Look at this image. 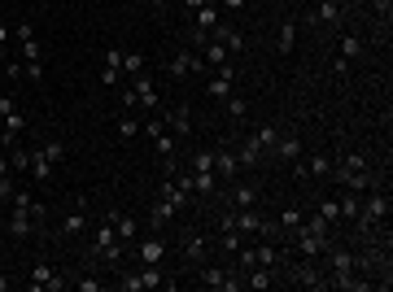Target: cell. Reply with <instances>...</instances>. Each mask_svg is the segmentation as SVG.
<instances>
[{
    "label": "cell",
    "mask_w": 393,
    "mask_h": 292,
    "mask_svg": "<svg viewBox=\"0 0 393 292\" xmlns=\"http://www.w3.org/2000/svg\"><path fill=\"white\" fill-rule=\"evenodd\" d=\"M92 257L96 262H105V267H110V271H123V253H127V245L118 240V231H114V223L110 218H101L96 223V231H92Z\"/></svg>",
    "instance_id": "6da1fadb"
},
{
    "label": "cell",
    "mask_w": 393,
    "mask_h": 292,
    "mask_svg": "<svg viewBox=\"0 0 393 292\" xmlns=\"http://www.w3.org/2000/svg\"><path fill=\"white\" fill-rule=\"evenodd\" d=\"M197 288H205V292H241L245 284H241V271L201 262V267H197Z\"/></svg>",
    "instance_id": "7a4b0ae2"
},
{
    "label": "cell",
    "mask_w": 393,
    "mask_h": 292,
    "mask_svg": "<svg viewBox=\"0 0 393 292\" xmlns=\"http://www.w3.org/2000/svg\"><path fill=\"white\" fill-rule=\"evenodd\" d=\"M210 253H215V240H210V231H183L179 235V257L183 267H201V262H210Z\"/></svg>",
    "instance_id": "3957f363"
},
{
    "label": "cell",
    "mask_w": 393,
    "mask_h": 292,
    "mask_svg": "<svg viewBox=\"0 0 393 292\" xmlns=\"http://www.w3.org/2000/svg\"><path fill=\"white\" fill-rule=\"evenodd\" d=\"M123 292H149V288H171V279L162 275V267H140V271H118V284Z\"/></svg>",
    "instance_id": "277c9868"
},
{
    "label": "cell",
    "mask_w": 393,
    "mask_h": 292,
    "mask_svg": "<svg viewBox=\"0 0 393 292\" xmlns=\"http://www.w3.org/2000/svg\"><path fill=\"white\" fill-rule=\"evenodd\" d=\"M166 70H171V78H193V74H201V70H205V57H201V48H193V44L175 48L171 57H166Z\"/></svg>",
    "instance_id": "5b68a950"
},
{
    "label": "cell",
    "mask_w": 393,
    "mask_h": 292,
    "mask_svg": "<svg viewBox=\"0 0 393 292\" xmlns=\"http://www.w3.org/2000/svg\"><path fill=\"white\" fill-rule=\"evenodd\" d=\"M26 288H31V292H66V288H70V275L57 271V267H48V262H35Z\"/></svg>",
    "instance_id": "8992f818"
},
{
    "label": "cell",
    "mask_w": 393,
    "mask_h": 292,
    "mask_svg": "<svg viewBox=\"0 0 393 292\" xmlns=\"http://www.w3.org/2000/svg\"><path fill=\"white\" fill-rule=\"evenodd\" d=\"M219 201H223V205H232V209H254V205H262V188L241 175V179H232V192H227V197H219Z\"/></svg>",
    "instance_id": "52a82bcc"
},
{
    "label": "cell",
    "mask_w": 393,
    "mask_h": 292,
    "mask_svg": "<svg viewBox=\"0 0 393 292\" xmlns=\"http://www.w3.org/2000/svg\"><path fill=\"white\" fill-rule=\"evenodd\" d=\"M310 26H328V31H341V22H346V0H319L310 13H306Z\"/></svg>",
    "instance_id": "ba28073f"
},
{
    "label": "cell",
    "mask_w": 393,
    "mask_h": 292,
    "mask_svg": "<svg viewBox=\"0 0 393 292\" xmlns=\"http://www.w3.org/2000/svg\"><path fill=\"white\" fill-rule=\"evenodd\" d=\"M131 92H136V105H140V110H153V114H162V92H157V83L149 78V70L131 74Z\"/></svg>",
    "instance_id": "9c48e42d"
},
{
    "label": "cell",
    "mask_w": 393,
    "mask_h": 292,
    "mask_svg": "<svg viewBox=\"0 0 393 292\" xmlns=\"http://www.w3.org/2000/svg\"><path fill=\"white\" fill-rule=\"evenodd\" d=\"M13 35H18V48H22V62H26V66H44V44H40V35L31 31V26L18 22Z\"/></svg>",
    "instance_id": "30bf717a"
},
{
    "label": "cell",
    "mask_w": 393,
    "mask_h": 292,
    "mask_svg": "<svg viewBox=\"0 0 393 292\" xmlns=\"http://www.w3.org/2000/svg\"><path fill=\"white\" fill-rule=\"evenodd\" d=\"M136 249V257H140V267H162L166 262V240H162V231H153V235H144V240H136L131 245Z\"/></svg>",
    "instance_id": "8fae6325"
},
{
    "label": "cell",
    "mask_w": 393,
    "mask_h": 292,
    "mask_svg": "<svg viewBox=\"0 0 393 292\" xmlns=\"http://www.w3.org/2000/svg\"><path fill=\"white\" fill-rule=\"evenodd\" d=\"M62 235L70 245H84L88 240V209H84V201H74V209L62 218Z\"/></svg>",
    "instance_id": "7c38bea8"
},
{
    "label": "cell",
    "mask_w": 393,
    "mask_h": 292,
    "mask_svg": "<svg viewBox=\"0 0 393 292\" xmlns=\"http://www.w3.org/2000/svg\"><path fill=\"white\" fill-rule=\"evenodd\" d=\"M162 122L175 140H188L193 136V110L188 105H171V110H162Z\"/></svg>",
    "instance_id": "4fadbf2b"
},
{
    "label": "cell",
    "mask_w": 393,
    "mask_h": 292,
    "mask_svg": "<svg viewBox=\"0 0 393 292\" xmlns=\"http://www.w3.org/2000/svg\"><path fill=\"white\" fill-rule=\"evenodd\" d=\"M0 131H5V136H18V140H22V131H26V114L18 110L13 96H0Z\"/></svg>",
    "instance_id": "5bb4252c"
},
{
    "label": "cell",
    "mask_w": 393,
    "mask_h": 292,
    "mask_svg": "<svg viewBox=\"0 0 393 292\" xmlns=\"http://www.w3.org/2000/svg\"><path fill=\"white\" fill-rule=\"evenodd\" d=\"M302 153H306V144H302V136H297V131H280V140H275V148H271V157H275V162L293 166Z\"/></svg>",
    "instance_id": "9a60e30c"
},
{
    "label": "cell",
    "mask_w": 393,
    "mask_h": 292,
    "mask_svg": "<svg viewBox=\"0 0 393 292\" xmlns=\"http://www.w3.org/2000/svg\"><path fill=\"white\" fill-rule=\"evenodd\" d=\"M105 218H110V223H114V231H118V240H123L127 249H131V245H136V240H140V223H136V218H131V214H127V209H105Z\"/></svg>",
    "instance_id": "2e32d148"
},
{
    "label": "cell",
    "mask_w": 393,
    "mask_h": 292,
    "mask_svg": "<svg viewBox=\"0 0 393 292\" xmlns=\"http://www.w3.org/2000/svg\"><path fill=\"white\" fill-rule=\"evenodd\" d=\"M262 223H267V214H262V209L254 205V209H236V218H232V227L245 235V240H258L262 235Z\"/></svg>",
    "instance_id": "e0dca14e"
},
{
    "label": "cell",
    "mask_w": 393,
    "mask_h": 292,
    "mask_svg": "<svg viewBox=\"0 0 393 292\" xmlns=\"http://www.w3.org/2000/svg\"><path fill=\"white\" fill-rule=\"evenodd\" d=\"M232 153H236V162H241V175H245V170H258V166H267V153H262L249 136H245V140H236V144H232Z\"/></svg>",
    "instance_id": "ac0fdd59"
},
{
    "label": "cell",
    "mask_w": 393,
    "mask_h": 292,
    "mask_svg": "<svg viewBox=\"0 0 393 292\" xmlns=\"http://www.w3.org/2000/svg\"><path fill=\"white\" fill-rule=\"evenodd\" d=\"M215 175H219V179H227V183H232V179H241V162H236V153H232V140L215 148Z\"/></svg>",
    "instance_id": "d6986e66"
},
{
    "label": "cell",
    "mask_w": 393,
    "mask_h": 292,
    "mask_svg": "<svg viewBox=\"0 0 393 292\" xmlns=\"http://www.w3.org/2000/svg\"><path fill=\"white\" fill-rule=\"evenodd\" d=\"M175 218H179V209H175L166 197H157V201L149 205V227H153V231H166Z\"/></svg>",
    "instance_id": "ffe728a7"
},
{
    "label": "cell",
    "mask_w": 393,
    "mask_h": 292,
    "mask_svg": "<svg viewBox=\"0 0 393 292\" xmlns=\"http://www.w3.org/2000/svg\"><path fill=\"white\" fill-rule=\"evenodd\" d=\"M26 153H31V166H26V170H31V179L40 183V188H48V183H52V170H57V166H52L48 162V153L35 144V148H26Z\"/></svg>",
    "instance_id": "44dd1931"
},
{
    "label": "cell",
    "mask_w": 393,
    "mask_h": 292,
    "mask_svg": "<svg viewBox=\"0 0 393 292\" xmlns=\"http://www.w3.org/2000/svg\"><path fill=\"white\" fill-rule=\"evenodd\" d=\"M157 197H166V201H171V205L179 209V214H183V209H193V201H197V197H193L188 188H179V183H175L171 175L162 179V188H157Z\"/></svg>",
    "instance_id": "7402d4cb"
},
{
    "label": "cell",
    "mask_w": 393,
    "mask_h": 292,
    "mask_svg": "<svg viewBox=\"0 0 393 292\" xmlns=\"http://www.w3.org/2000/svg\"><path fill=\"white\" fill-rule=\"evenodd\" d=\"M219 22H223V9L215 5V0H210V5H201V9L193 13V31H201V35L210 40V31H215Z\"/></svg>",
    "instance_id": "603a6c76"
},
{
    "label": "cell",
    "mask_w": 393,
    "mask_h": 292,
    "mask_svg": "<svg viewBox=\"0 0 393 292\" xmlns=\"http://www.w3.org/2000/svg\"><path fill=\"white\" fill-rule=\"evenodd\" d=\"M297 18H288V22H280V31H275V52L280 57H293V48H297Z\"/></svg>",
    "instance_id": "cb8c5ba5"
},
{
    "label": "cell",
    "mask_w": 393,
    "mask_h": 292,
    "mask_svg": "<svg viewBox=\"0 0 393 292\" xmlns=\"http://www.w3.org/2000/svg\"><path fill=\"white\" fill-rule=\"evenodd\" d=\"M241 284H245V288H254V292H267V288H275L280 279H275V271H271V267H249V271L241 275Z\"/></svg>",
    "instance_id": "d4e9b609"
},
{
    "label": "cell",
    "mask_w": 393,
    "mask_h": 292,
    "mask_svg": "<svg viewBox=\"0 0 393 292\" xmlns=\"http://www.w3.org/2000/svg\"><path fill=\"white\" fill-rule=\"evenodd\" d=\"M249 140L267 153V162H271V148H275V140H280V127H275V122H258V127L249 131Z\"/></svg>",
    "instance_id": "484cf974"
},
{
    "label": "cell",
    "mask_w": 393,
    "mask_h": 292,
    "mask_svg": "<svg viewBox=\"0 0 393 292\" xmlns=\"http://www.w3.org/2000/svg\"><path fill=\"white\" fill-rule=\"evenodd\" d=\"M201 57H205V70H223V66H232V52H227L219 40H205V44H201Z\"/></svg>",
    "instance_id": "4316f807"
},
{
    "label": "cell",
    "mask_w": 393,
    "mask_h": 292,
    "mask_svg": "<svg viewBox=\"0 0 393 292\" xmlns=\"http://www.w3.org/2000/svg\"><path fill=\"white\" fill-rule=\"evenodd\" d=\"M336 57L341 62H363L367 57V44H363V35H341V44H336Z\"/></svg>",
    "instance_id": "83f0119b"
},
{
    "label": "cell",
    "mask_w": 393,
    "mask_h": 292,
    "mask_svg": "<svg viewBox=\"0 0 393 292\" xmlns=\"http://www.w3.org/2000/svg\"><path fill=\"white\" fill-rule=\"evenodd\" d=\"M302 162H306V183L332 175V157H328V153H302Z\"/></svg>",
    "instance_id": "f1b7e54d"
},
{
    "label": "cell",
    "mask_w": 393,
    "mask_h": 292,
    "mask_svg": "<svg viewBox=\"0 0 393 292\" xmlns=\"http://www.w3.org/2000/svg\"><path fill=\"white\" fill-rule=\"evenodd\" d=\"M210 40H219V44H223L227 52H241V48H245V35H241V31H236V26H232V22H219V26H215V31H210Z\"/></svg>",
    "instance_id": "f546056e"
},
{
    "label": "cell",
    "mask_w": 393,
    "mask_h": 292,
    "mask_svg": "<svg viewBox=\"0 0 393 292\" xmlns=\"http://www.w3.org/2000/svg\"><path fill=\"white\" fill-rule=\"evenodd\" d=\"M205 96H210V100H232V96H236V78L210 74V78H205Z\"/></svg>",
    "instance_id": "4dcf8cb0"
},
{
    "label": "cell",
    "mask_w": 393,
    "mask_h": 292,
    "mask_svg": "<svg viewBox=\"0 0 393 292\" xmlns=\"http://www.w3.org/2000/svg\"><path fill=\"white\" fill-rule=\"evenodd\" d=\"M118 70H123V48H105V70H101V83L114 88L118 83Z\"/></svg>",
    "instance_id": "1f68e13d"
},
{
    "label": "cell",
    "mask_w": 393,
    "mask_h": 292,
    "mask_svg": "<svg viewBox=\"0 0 393 292\" xmlns=\"http://www.w3.org/2000/svg\"><path fill=\"white\" fill-rule=\"evenodd\" d=\"M302 218H306V209H297V205H288V209H280V235H284V245H288V235H293L297 227H302Z\"/></svg>",
    "instance_id": "d6a6232c"
},
{
    "label": "cell",
    "mask_w": 393,
    "mask_h": 292,
    "mask_svg": "<svg viewBox=\"0 0 393 292\" xmlns=\"http://www.w3.org/2000/svg\"><path fill=\"white\" fill-rule=\"evenodd\" d=\"M188 170L193 175H215V148H193L188 153Z\"/></svg>",
    "instance_id": "836d02e7"
},
{
    "label": "cell",
    "mask_w": 393,
    "mask_h": 292,
    "mask_svg": "<svg viewBox=\"0 0 393 292\" xmlns=\"http://www.w3.org/2000/svg\"><path fill=\"white\" fill-rule=\"evenodd\" d=\"M336 205H341V223H354V218H358V209H363V197L341 188V192H336Z\"/></svg>",
    "instance_id": "e575fe53"
},
{
    "label": "cell",
    "mask_w": 393,
    "mask_h": 292,
    "mask_svg": "<svg viewBox=\"0 0 393 292\" xmlns=\"http://www.w3.org/2000/svg\"><path fill=\"white\" fill-rule=\"evenodd\" d=\"M153 153H157V162H166V157H179V140L171 136V131H162V136H153Z\"/></svg>",
    "instance_id": "d590c367"
},
{
    "label": "cell",
    "mask_w": 393,
    "mask_h": 292,
    "mask_svg": "<svg viewBox=\"0 0 393 292\" xmlns=\"http://www.w3.org/2000/svg\"><path fill=\"white\" fill-rule=\"evenodd\" d=\"M314 214H324L332 227L341 223V205H336V197H319V201H314Z\"/></svg>",
    "instance_id": "8d00e7d4"
},
{
    "label": "cell",
    "mask_w": 393,
    "mask_h": 292,
    "mask_svg": "<svg viewBox=\"0 0 393 292\" xmlns=\"http://www.w3.org/2000/svg\"><path fill=\"white\" fill-rule=\"evenodd\" d=\"M40 148H44V153H48V162H52V166H62V162H66V157H70V148H66V144H62V140H44V144H40Z\"/></svg>",
    "instance_id": "74e56055"
},
{
    "label": "cell",
    "mask_w": 393,
    "mask_h": 292,
    "mask_svg": "<svg viewBox=\"0 0 393 292\" xmlns=\"http://www.w3.org/2000/svg\"><path fill=\"white\" fill-rule=\"evenodd\" d=\"M118 136H123V140H136V136H140V122H136V118H131L127 110L118 114Z\"/></svg>",
    "instance_id": "f35d334b"
},
{
    "label": "cell",
    "mask_w": 393,
    "mask_h": 292,
    "mask_svg": "<svg viewBox=\"0 0 393 292\" xmlns=\"http://www.w3.org/2000/svg\"><path fill=\"white\" fill-rule=\"evenodd\" d=\"M70 288H74V292H101L105 284H101V279H92V275H79V279H70Z\"/></svg>",
    "instance_id": "ab89813d"
},
{
    "label": "cell",
    "mask_w": 393,
    "mask_h": 292,
    "mask_svg": "<svg viewBox=\"0 0 393 292\" xmlns=\"http://www.w3.org/2000/svg\"><path fill=\"white\" fill-rule=\"evenodd\" d=\"M123 70L127 74H140L144 70V57H140V52H123Z\"/></svg>",
    "instance_id": "60d3db41"
},
{
    "label": "cell",
    "mask_w": 393,
    "mask_h": 292,
    "mask_svg": "<svg viewBox=\"0 0 393 292\" xmlns=\"http://www.w3.org/2000/svg\"><path fill=\"white\" fill-rule=\"evenodd\" d=\"M223 105H227V118H236V122L245 118V100H241V96H232V100H223Z\"/></svg>",
    "instance_id": "b9f144b4"
},
{
    "label": "cell",
    "mask_w": 393,
    "mask_h": 292,
    "mask_svg": "<svg viewBox=\"0 0 393 292\" xmlns=\"http://www.w3.org/2000/svg\"><path fill=\"white\" fill-rule=\"evenodd\" d=\"M215 5H219V9H245L249 0H215Z\"/></svg>",
    "instance_id": "7bdbcfd3"
},
{
    "label": "cell",
    "mask_w": 393,
    "mask_h": 292,
    "mask_svg": "<svg viewBox=\"0 0 393 292\" xmlns=\"http://www.w3.org/2000/svg\"><path fill=\"white\" fill-rule=\"evenodd\" d=\"M9 35H13V31H9V26H0V52H5V44H9Z\"/></svg>",
    "instance_id": "ee69618b"
},
{
    "label": "cell",
    "mask_w": 393,
    "mask_h": 292,
    "mask_svg": "<svg viewBox=\"0 0 393 292\" xmlns=\"http://www.w3.org/2000/svg\"><path fill=\"white\" fill-rule=\"evenodd\" d=\"M149 9H153V13H162V9H166V0H149Z\"/></svg>",
    "instance_id": "f6af8a7d"
},
{
    "label": "cell",
    "mask_w": 393,
    "mask_h": 292,
    "mask_svg": "<svg viewBox=\"0 0 393 292\" xmlns=\"http://www.w3.org/2000/svg\"><path fill=\"white\" fill-rule=\"evenodd\" d=\"M9 288H13V279H9V275H0V292H9Z\"/></svg>",
    "instance_id": "bcb514c9"
},
{
    "label": "cell",
    "mask_w": 393,
    "mask_h": 292,
    "mask_svg": "<svg viewBox=\"0 0 393 292\" xmlns=\"http://www.w3.org/2000/svg\"><path fill=\"white\" fill-rule=\"evenodd\" d=\"M0 74H5V52H0Z\"/></svg>",
    "instance_id": "7dc6e473"
}]
</instances>
